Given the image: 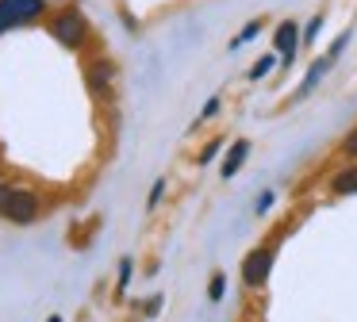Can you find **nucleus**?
<instances>
[{"label":"nucleus","instance_id":"nucleus-4","mask_svg":"<svg viewBox=\"0 0 357 322\" xmlns=\"http://www.w3.org/2000/svg\"><path fill=\"white\" fill-rule=\"evenodd\" d=\"M50 8V0H0V35H8L12 27L43 20Z\"/></svg>","mask_w":357,"mask_h":322},{"label":"nucleus","instance_id":"nucleus-6","mask_svg":"<svg viewBox=\"0 0 357 322\" xmlns=\"http://www.w3.org/2000/svg\"><path fill=\"white\" fill-rule=\"evenodd\" d=\"M85 81H89V92L96 100H104L112 92V81H116V61L112 58H93L85 69Z\"/></svg>","mask_w":357,"mask_h":322},{"label":"nucleus","instance_id":"nucleus-15","mask_svg":"<svg viewBox=\"0 0 357 322\" xmlns=\"http://www.w3.org/2000/svg\"><path fill=\"white\" fill-rule=\"evenodd\" d=\"M131 276H135V261L123 257V261H119V280H116V291H119V296L131 288Z\"/></svg>","mask_w":357,"mask_h":322},{"label":"nucleus","instance_id":"nucleus-16","mask_svg":"<svg viewBox=\"0 0 357 322\" xmlns=\"http://www.w3.org/2000/svg\"><path fill=\"white\" fill-rule=\"evenodd\" d=\"M165 184H169L165 176H158V181H154V188H150V196H146V211H154V207L162 204V196H165Z\"/></svg>","mask_w":357,"mask_h":322},{"label":"nucleus","instance_id":"nucleus-19","mask_svg":"<svg viewBox=\"0 0 357 322\" xmlns=\"http://www.w3.org/2000/svg\"><path fill=\"white\" fill-rule=\"evenodd\" d=\"M211 115H219V96H211L208 104H204V112H200V119H196V123H208Z\"/></svg>","mask_w":357,"mask_h":322},{"label":"nucleus","instance_id":"nucleus-3","mask_svg":"<svg viewBox=\"0 0 357 322\" xmlns=\"http://www.w3.org/2000/svg\"><path fill=\"white\" fill-rule=\"evenodd\" d=\"M273 261H277V242L254 245V250L242 257V268H238L242 284H246V288H265V280H269V273H273Z\"/></svg>","mask_w":357,"mask_h":322},{"label":"nucleus","instance_id":"nucleus-1","mask_svg":"<svg viewBox=\"0 0 357 322\" xmlns=\"http://www.w3.org/2000/svg\"><path fill=\"white\" fill-rule=\"evenodd\" d=\"M43 211V199L31 188H16V184L0 181V215L16 227H31Z\"/></svg>","mask_w":357,"mask_h":322},{"label":"nucleus","instance_id":"nucleus-11","mask_svg":"<svg viewBox=\"0 0 357 322\" xmlns=\"http://www.w3.org/2000/svg\"><path fill=\"white\" fill-rule=\"evenodd\" d=\"M261 27H265V20H261V15H254V20H250L246 27H242V31H238V35H234V38H231V43H227V46H231V50H242V46H246V43H254V38L261 35Z\"/></svg>","mask_w":357,"mask_h":322},{"label":"nucleus","instance_id":"nucleus-10","mask_svg":"<svg viewBox=\"0 0 357 322\" xmlns=\"http://www.w3.org/2000/svg\"><path fill=\"white\" fill-rule=\"evenodd\" d=\"M273 69H280V54L277 50H269V54H261V58L254 61V66H250V81H261V77H269Z\"/></svg>","mask_w":357,"mask_h":322},{"label":"nucleus","instance_id":"nucleus-22","mask_svg":"<svg viewBox=\"0 0 357 322\" xmlns=\"http://www.w3.org/2000/svg\"><path fill=\"white\" fill-rule=\"evenodd\" d=\"M47 322H62V314H50V319Z\"/></svg>","mask_w":357,"mask_h":322},{"label":"nucleus","instance_id":"nucleus-17","mask_svg":"<svg viewBox=\"0 0 357 322\" xmlns=\"http://www.w3.org/2000/svg\"><path fill=\"white\" fill-rule=\"evenodd\" d=\"M338 153L342 158H349V161H357V127L349 130L346 138H342V146H338Z\"/></svg>","mask_w":357,"mask_h":322},{"label":"nucleus","instance_id":"nucleus-9","mask_svg":"<svg viewBox=\"0 0 357 322\" xmlns=\"http://www.w3.org/2000/svg\"><path fill=\"white\" fill-rule=\"evenodd\" d=\"M331 192L334 196H357V161L331 176Z\"/></svg>","mask_w":357,"mask_h":322},{"label":"nucleus","instance_id":"nucleus-14","mask_svg":"<svg viewBox=\"0 0 357 322\" xmlns=\"http://www.w3.org/2000/svg\"><path fill=\"white\" fill-rule=\"evenodd\" d=\"M223 146H227V138H223V135H215V138H211V142L204 146L200 153H196V165H211V161L219 158V150H223Z\"/></svg>","mask_w":357,"mask_h":322},{"label":"nucleus","instance_id":"nucleus-20","mask_svg":"<svg viewBox=\"0 0 357 322\" xmlns=\"http://www.w3.org/2000/svg\"><path fill=\"white\" fill-rule=\"evenodd\" d=\"M273 199H277L273 192H261V196H257V204H254V211H257V215H265V211L273 207Z\"/></svg>","mask_w":357,"mask_h":322},{"label":"nucleus","instance_id":"nucleus-12","mask_svg":"<svg viewBox=\"0 0 357 322\" xmlns=\"http://www.w3.org/2000/svg\"><path fill=\"white\" fill-rule=\"evenodd\" d=\"M223 296H227V273L215 268L211 280H208V303H223Z\"/></svg>","mask_w":357,"mask_h":322},{"label":"nucleus","instance_id":"nucleus-21","mask_svg":"<svg viewBox=\"0 0 357 322\" xmlns=\"http://www.w3.org/2000/svg\"><path fill=\"white\" fill-rule=\"evenodd\" d=\"M154 314H162V296H150L146 299V319H154Z\"/></svg>","mask_w":357,"mask_h":322},{"label":"nucleus","instance_id":"nucleus-13","mask_svg":"<svg viewBox=\"0 0 357 322\" xmlns=\"http://www.w3.org/2000/svg\"><path fill=\"white\" fill-rule=\"evenodd\" d=\"M323 23H326V15H323V12H315V15H311V20L303 23V31H300V46H311V43H315V38H319V31H323Z\"/></svg>","mask_w":357,"mask_h":322},{"label":"nucleus","instance_id":"nucleus-8","mask_svg":"<svg viewBox=\"0 0 357 322\" xmlns=\"http://www.w3.org/2000/svg\"><path fill=\"white\" fill-rule=\"evenodd\" d=\"M331 66H334V61L326 58V54H323V58H315V61H311V69H307V73H303L300 89H296V100H307L311 92H315L319 84H323V77L331 73Z\"/></svg>","mask_w":357,"mask_h":322},{"label":"nucleus","instance_id":"nucleus-5","mask_svg":"<svg viewBox=\"0 0 357 322\" xmlns=\"http://www.w3.org/2000/svg\"><path fill=\"white\" fill-rule=\"evenodd\" d=\"M300 23L296 20H280L277 35H273V50L280 54V69H288L296 61V50H300Z\"/></svg>","mask_w":357,"mask_h":322},{"label":"nucleus","instance_id":"nucleus-18","mask_svg":"<svg viewBox=\"0 0 357 322\" xmlns=\"http://www.w3.org/2000/svg\"><path fill=\"white\" fill-rule=\"evenodd\" d=\"M346 46H349V31H342V35H338V38H334V43H331V50H326V58H331V61H338Z\"/></svg>","mask_w":357,"mask_h":322},{"label":"nucleus","instance_id":"nucleus-2","mask_svg":"<svg viewBox=\"0 0 357 322\" xmlns=\"http://www.w3.org/2000/svg\"><path fill=\"white\" fill-rule=\"evenodd\" d=\"M47 31L54 35L58 46H66V50H85V43H89V20L81 15V8H73V4L58 8L47 20Z\"/></svg>","mask_w":357,"mask_h":322},{"label":"nucleus","instance_id":"nucleus-7","mask_svg":"<svg viewBox=\"0 0 357 322\" xmlns=\"http://www.w3.org/2000/svg\"><path fill=\"white\" fill-rule=\"evenodd\" d=\"M250 150H254V146H250V138H234V142L227 146V158H223V165H219V176H223V181H231V176L246 165Z\"/></svg>","mask_w":357,"mask_h":322}]
</instances>
